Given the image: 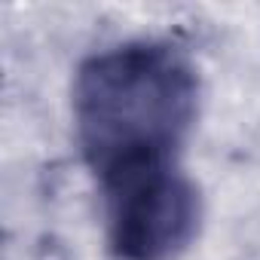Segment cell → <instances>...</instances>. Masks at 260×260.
Listing matches in <instances>:
<instances>
[{
    "instance_id": "obj_2",
    "label": "cell",
    "mask_w": 260,
    "mask_h": 260,
    "mask_svg": "<svg viewBox=\"0 0 260 260\" xmlns=\"http://www.w3.org/2000/svg\"><path fill=\"white\" fill-rule=\"evenodd\" d=\"M110 248L122 260H169L199 226V193L172 166H153L101 181Z\"/></svg>"
},
{
    "instance_id": "obj_1",
    "label": "cell",
    "mask_w": 260,
    "mask_h": 260,
    "mask_svg": "<svg viewBox=\"0 0 260 260\" xmlns=\"http://www.w3.org/2000/svg\"><path fill=\"white\" fill-rule=\"evenodd\" d=\"M196 74L159 43H128L89 58L74 83L77 138L98 181L172 166L196 116Z\"/></svg>"
}]
</instances>
